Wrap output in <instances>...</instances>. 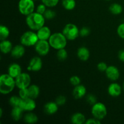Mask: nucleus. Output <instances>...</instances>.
<instances>
[{"label":"nucleus","mask_w":124,"mask_h":124,"mask_svg":"<svg viewBox=\"0 0 124 124\" xmlns=\"http://www.w3.org/2000/svg\"><path fill=\"white\" fill-rule=\"evenodd\" d=\"M56 56L58 59L61 61H64L66 60L68 58V53L65 48L58 50L56 53Z\"/></svg>","instance_id":"29"},{"label":"nucleus","mask_w":124,"mask_h":124,"mask_svg":"<svg viewBox=\"0 0 124 124\" xmlns=\"http://www.w3.org/2000/svg\"><path fill=\"white\" fill-rule=\"evenodd\" d=\"M42 64L41 58L39 56H35L30 59L27 67V70L35 72L39 71L42 69Z\"/></svg>","instance_id":"10"},{"label":"nucleus","mask_w":124,"mask_h":124,"mask_svg":"<svg viewBox=\"0 0 124 124\" xmlns=\"http://www.w3.org/2000/svg\"><path fill=\"white\" fill-rule=\"evenodd\" d=\"M59 105L56 102H48L46 103L44 107V111L47 115H52L58 111Z\"/></svg>","instance_id":"18"},{"label":"nucleus","mask_w":124,"mask_h":124,"mask_svg":"<svg viewBox=\"0 0 124 124\" xmlns=\"http://www.w3.org/2000/svg\"><path fill=\"white\" fill-rule=\"evenodd\" d=\"M59 0H41L42 3L46 5V7L48 8L56 7L59 3Z\"/></svg>","instance_id":"30"},{"label":"nucleus","mask_w":124,"mask_h":124,"mask_svg":"<svg viewBox=\"0 0 124 124\" xmlns=\"http://www.w3.org/2000/svg\"><path fill=\"white\" fill-rule=\"evenodd\" d=\"M101 123V121L95 117L88 119L85 122V124H100Z\"/></svg>","instance_id":"40"},{"label":"nucleus","mask_w":124,"mask_h":124,"mask_svg":"<svg viewBox=\"0 0 124 124\" xmlns=\"http://www.w3.org/2000/svg\"><path fill=\"white\" fill-rule=\"evenodd\" d=\"M87 93V89L86 87L83 85L79 84L74 87L73 90V96L76 99H81L85 96Z\"/></svg>","instance_id":"17"},{"label":"nucleus","mask_w":124,"mask_h":124,"mask_svg":"<svg viewBox=\"0 0 124 124\" xmlns=\"http://www.w3.org/2000/svg\"><path fill=\"white\" fill-rule=\"evenodd\" d=\"M50 47L51 46L48 41L39 40L35 44V49L39 55L41 56H45L49 53Z\"/></svg>","instance_id":"9"},{"label":"nucleus","mask_w":124,"mask_h":124,"mask_svg":"<svg viewBox=\"0 0 124 124\" xmlns=\"http://www.w3.org/2000/svg\"><path fill=\"white\" fill-rule=\"evenodd\" d=\"M105 73L107 78L113 82L117 81L120 77L119 70L115 65L108 66Z\"/></svg>","instance_id":"11"},{"label":"nucleus","mask_w":124,"mask_h":124,"mask_svg":"<svg viewBox=\"0 0 124 124\" xmlns=\"http://www.w3.org/2000/svg\"><path fill=\"white\" fill-rule=\"evenodd\" d=\"M55 102L59 106H62L66 103V98L64 96L60 95L57 97Z\"/></svg>","instance_id":"36"},{"label":"nucleus","mask_w":124,"mask_h":124,"mask_svg":"<svg viewBox=\"0 0 124 124\" xmlns=\"http://www.w3.org/2000/svg\"><path fill=\"white\" fill-rule=\"evenodd\" d=\"M16 87L15 79L8 73L2 74L0 77V93L2 94H8L14 90Z\"/></svg>","instance_id":"2"},{"label":"nucleus","mask_w":124,"mask_h":124,"mask_svg":"<svg viewBox=\"0 0 124 124\" xmlns=\"http://www.w3.org/2000/svg\"><path fill=\"white\" fill-rule=\"evenodd\" d=\"M67 40L62 32H56L52 34L48 41L52 48L58 50L65 48Z\"/></svg>","instance_id":"3"},{"label":"nucleus","mask_w":124,"mask_h":124,"mask_svg":"<svg viewBox=\"0 0 124 124\" xmlns=\"http://www.w3.org/2000/svg\"><path fill=\"white\" fill-rule=\"evenodd\" d=\"M13 48V45L10 41L8 39L2 40L0 43V50L3 54L10 53Z\"/></svg>","instance_id":"20"},{"label":"nucleus","mask_w":124,"mask_h":124,"mask_svg":"<svg viewBox=\"0 0 124 124\" xmlns=\"http://www.w3.org/2000/svg\"><path fill=\"white\" fill-rule=\"evenodd\" d=\"M86 119L85 116L82 113H75L71 116V122L74 124H85Z\"/></svg>","instance_id":"21"},{"label":"nucleus","mask_w":124,"mask_h":124,"mask_svg":"<svg viewBox=\"0 0 124 124\" xmlns=\"http://www.w3.org/2000/svg\"><path fill=\"white\" fill-rule=\"evenodd\" d=\"M105 1H111V0H105Z\"/></svg>","instance_id":"44"},{"label":"nucleus","mask_w":124,"mask_h":124,"mask_svg":"<svg viewBox=\"0 0 124 124\" xmlns=\"http://www.w3.org/2000/svg\"><path fill=\"white\" fill-rule=\"evenodd\" d=\"M90 33V30L87 27H83L79 30V36L81 37H86Z\"/></svg>","instance_id":"34"},{"label":"nucleus","mask_w":124,"mask_h":124,"mask_svg":"<svg viewBox=\"0 0 124 124\" xmlns=\"http://www.w3.org/2000/svg\"><path fill=\"white\" fill-rule=\"evenodd\" d=\"M24 47L25 46L22 45L21 44L16 45L15 46L13 47V48L10 52L11 56L15 59H19V58H22L24 55L25 52V49Z\"/></svg>","instance_id":"15"},{"label":"nucleus","mask_w":124,"mask_h":124,"mask_svg":"<svg viewBox=\"0 0 124 124\" xmlns=\"http://www.w3.org/2000/svg\"><path fill=\"white\" fill-rule=\"evenodd\" d=\"M35 8V1L33 0H19L18 10L21 14L27 16L34 12Z\"/></svg>","instance_id":"5"},{"label":"nucleus","mask_w":124,"mask_h":124,"mask_svg":"<svg viewBox=\"0 0 124 124\" xmlns=\"http://www.w3.org/2000/svg\"><path fill=\"white\" fill-rule=\"evenodd\" d=\"M24 111L23 109L20 107H12V110L11 111V117L13 119V121H19L23 117V114Z\"/></svg>","instance_id":"22"},{"label":"nucleus","mask_w":124,"mask_h":124,"mask_svg":"<svg viewBox=\"0 0 124 124\" xmlns=\"http://www.w3.org/2000/svg\"><path fill=\"white\" fill-rule=\"evenodd\" d=\"M39 41L36 32L33 30H29L24 32L20 38V42L25 47L35 46Z\"/></svg>","instance_id":"4"},{"label":"nucleus","mask_w":124,"mask_h":124,"mask_svg":"<svg viewBox=\"0 0 124 124\" xmlns=\"http://www.w3.org/2000/svg\"><path fill=\"white\" fill-rule=\"evenodd\" d=\"M90 53L87 47L84 46L80 47L77 50V56L82 61H87L90 58Z\"/></svg>","instance_id":"19"},{"label":"nucleus","mask_w":124,"mask_h":124,"mask_svg":"<svg viewBox=\"0 0 124 124\" xmlns=\"http://www.w3.org/2000/svg\"><path fill=\"white\" fill-rule=\"evenodd\" d=\"M39 40H46L48 41L52 35L51 30L48 27L44 25L36 31Z\"/></svg>","instance_id":"14"},{"label":"nucleus","mask_w":124,"mask_h":124,"mask_svg":"<svg viewBox=\"0 0 124 124\" xmlns=\"http://www.w3.org/2000/svg\"><path fill=\"white\" fill-rule=\"evenodd\" d=\"M92 114L93 117L101 120L104 119L107 115V108L106 105L102 102H97L92 105Z\"/></svg>","instance_id":"6"},{"label":"nucleus","mask_w":124,"mask_h":124,"mask_svg":"<svg viewBox=\"0 0 124 124\" xmlns=\"http://www.w3.org/2000/svg\"><path fill=\"white\" fill-rule=\"evenodd\" d=\"M86 100L87 102L90 105H94L95 103L97 102V98L94 94H89L87 96V98H86Z\"/></svg>","instance_id":"35"},{"label":"nucleus","mask_w":124,"mask_h":124,"mask_svg":"<svg viewBox=\"0 0 124 124\" xmlns=\"http://www.w3.org/2000/svg\"><path fill=\"white\" fill-rule=\"evenodd\" d=\"M118 58L121 61L124 62V50L119 51L118 53Z\"/></svg>","instance_id":"41"},{"label":"nucleus","mask_w":124,"mask_h":124,"mask_svg":"<svg viewBox=\"0 0 124 124\" xmlns=\"http://www.w3.org/2000/svg\"><path fill=\"white\" fill-rule=\"evenodd\" d=\"M62 5L67 10H72L76 7V2L75 0H62Z\"/></svg>","instance_id":"26"},{"label":"nucleus","mask_w":124,"mask_h":124,"mask_svg":"<svg viewBox=\"0 0 124 124\" xmlns=\"http://www.w3.org/2000/svg\"><path fill=\"white\" fill-rule=\"evenodd\" d=\"M36 104L35 99L32 98H27V99H22L21 104L20 107L23 109L24 111H32L36 108Z\"/></svg>","instance_id":"12"},{"label":"nucleus","mask_w":124,"mask_h":124,"mask_svg":"<svg viewBox=\"0 0 124 124\" xmlns=\"http://www.w3.org/2000/svg\"><path fill=\"white\" fill-rule=\"evenodd\" d=\"M16 87L19 89L28 88L31 85V77L27 73L22 72L15 78Z\"/></svg>","instance_id":"8"},{"label":"nucleus","mask_w":124,"mask_h":124,"mask_svg":"<svg viewBox=\"0 0 124 124\" xmlns=\"http://www.w3.org/2000/svg\"><path fill=\"white\" fill-rule=\"evenodd\" d=\"M117 33L121 38L124 39V23L120 24L117 28Z\"/></svg>","instance_id":"37"},{"label":"nucleus","mask_w":124,"mask_h":124,"mask_svg":"<svg viewBox=\"0 0 124 124\" xmlns=\"http://www.w3.org/2000/svg\"><path fill=\"white\" fill-rule=\"evenodd\" d=\"M2 114H3V110L2 108H0V117H2Z\"/></svg>","instance_id":"42"},{"label":"nucleus","mask_w":124,"mask_h":124,"mask_svg":"<svg viewBox=\"0 0 124 124\" xmlns=\"http://www.w3.org/2000/svg\"><path fill=\"white\" fill-rule=\"evenodd\" d=\"M33 1H38V0H33Z\"/></svg>","instance_id":"45"},{"label":"nucleus","mask_w":124,"mask_h":124,"mask_svg":"<svg viewBox=\"0 0 124 124\" xmlns=\"http://www.w3.org/2000/svg\"><path fill=\"white\" fill-rule=\"evenodd\" d=\"M22 99L18 96H12L9 99V104L12 107H20Z\"/></svg>","instance_id":"28"},{"label":"nucleus","mask_w":124,"mask_h":124,"mask_svg":"<svg viewBox=\"0 0 124 124\" xmlns=\"http://www.w3.org/2000/svg\"><path fill=\"white\" fill-rule=\"evenodd\" d=\"M62 33L69 41H73L79 36V29L75 24L69 23L66 24L62 29Z\"/></svg>","instance_id":"7"},{"label":"nucleus","mask_w":124,"mask_h":124,"mask_svg":"<svg viewBox=\"0 0 124 124\" xmlns=\"http://www.w3.org/2000/svg\"><path fill=\"white\" fill-rule=\"evenodd\" d=\"M70 82L73 86L75 87L81 84V79L79 76L74 75L70 78Z\"/></svg>","instance_id":"32"},{"label":"nucleus","mask_w":124,"mask_h":124,"mask_svg":"<svg viewBox=\"0 0 124 124\" xmlns=\"http://www.w3.org/2000/svg\"><path fill=\"white\" fill-rule=\"evenodd\" d=\"M107 67V64L104 62H100L99 63H98V65H97V68H98V70H99L101 72H105Z\"/></svg>","instance_id":"39"},{"label":"nucleus","mask_w":124,"mask_h":124,"mask_svg":"<svg viewBox=\"0 0 124 124\" xmlns=\"http://www.w3.org/2000/svg\"><path fill=\"white\" fill-rule=\"evenodd\" d=\"M46 10H47V7H46V5L44 4L43 3H41L37 6L36 8V12L40 13V14L44 15Z\"/></svg>","instance_id":"38"},{"label":"nucleus","mask_w":124,"mask_h":124,"mask_svg":"<svg viewBox=\"0 0 124 124\" xmlns=\"http://www.w3.org/2000/svg\"><path fill=\"white\" fill-rule=\"evenodd\" d=\"M24 121L27 124H34L38 121V117L32 111H29L24 116Z\"/></svg>","instance_id":"24"},{"label":"nucleus","mask_w":124,"mask_h":124,"mask_svg":"<svg viewBox=\"0 0 124 124\" xmlns=\"http://www.w3.org/2000/svg\"><path fill=\"white\" fill-rule=\"evenodd\" d=\"M122 88H123V90L124 91V81L123 82V85H122Z\"/></svg>","instance_id":"43"},{"label":"nucleus","mask_w":124,"mask_h":124,"mask_svg":"<svg viewBox=\"0 0 124 124\" xmlns=\"http://www.w3.org/2000/svg\"><path fill=\"white\" fill-rule=\"evenodd\" d=\"M7 73L15 79L22 73V69L20 65L17 63H13L8 66Z\"/></svg>","instance_id":"16"},{"label":"nucleus","mask_w":124,"mask_h":124,"mask_svg":"<svg viewBox=\"0 0 124 124\" xmlns=\"http://www.w3.org/2000/svg\"><path fill=\"white\" fill-rule=\"evenodd\" d=\"M44 16L46 19L51 20L56 16V13L54 10L50 9V8H48V9L47 8L44 14Z\"/></svg>","instance_id":"31"},{"label":"nucleus","mask_w":124,"mask_h":124,"mask_svg":"<svg viewBox=\"0 0 124 124\" xmlns=\"http://www.w3.org/2000/svg\"><path fill=\"white\" fill-rule=\"evenodd\" d=\"M18 95H19V96L23 99L29 98V94L28 88H22V89H19V94H18Z\"/></svg>","instance_id":"33"},{"label":"nucleus","mask_w":124,"mask_h":124,"mask_svg":"<svg viewBox=\"0 0 124 124\" xmlns=\"http://www.w3.org/2000/svg\"><path fill=\"white\" fill-rule=\"evenodd\" d=\"M46 18L44 15L34 12L31 14L26 16L25 23L28 27L31 30L37 31L38 30L45 25Z\"/></svg>","instance_id":"1"},{"label":"nucleus","mask_w":124,"mask_h":124,"mask_svg":"<svg viewBox=\"0 0 124 124\" xmlns=\"http://www.w3.org/2000/svg\"><path fill=\"white\" fill-rule=\"evenodd\" d=\"M10 35V30L4 25H0V39L1 41L7 39Z\"/></svg>","instance_id":"27"},{"label":"nucleus","mask_w":124,"mask_h":124,"mask_svg":"<svg viewBox=\"0 0 124 124\" xmlns=\"http://www.w3.org/2000/svg\"><path fill=\"white\" fill-rule=\"evenodd\" d=\"M109 10L112 14L115 15H120L123 11L122 6L119 3H113L110 5L109 7Z\"/></svg>","instance_id":"25"},{"label":"nucleus","mask_w":124,"mask_h":124,"mask_svg":"<svg viewBox=\"0 0 124 124\" xmlns=\"http://www.w3.org/2000/svg\"><path fill=\"white\" fill-rule=\"evenodd\" d=\"M29 98L32 99H36L39 96L40 93V88L37 85L31 84L28 87Z\"/></svg>","instance_id":"23"},{"label":"nucleus","mask_w":124,"mask_h":124,"mask_svg":"<svg viewBox=\"0 0 124 124\" xmlns=\"http://www.w3.org/2000/svg\"><path fill=\"white\" fill-rule=\"evenodd\" d=\"M122 88L117 82H112L108 87V93L112 97H118L122 93Z\"/></svg>","instance_id":"13"}]
</instances>
